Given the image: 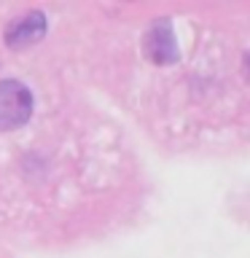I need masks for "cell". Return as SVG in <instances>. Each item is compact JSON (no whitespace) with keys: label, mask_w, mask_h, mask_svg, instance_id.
I'll return each mask as SVG.
<instances>
[{"label":"cell","mask_w":250,"mask_h":258,"mask_svg":"<svg viewBox=\"0 0 250 258\" xmlns=\"http://www.w3.org/2000/svg\"><path fill=\"white\" fill-rule=\"evenodd\" d=\"M46 35V16L40 11H30L27 16L11 22L6 27V43L11 48H27L32 43H38Z\"/></svg>","instance_id":"cell-2"},{"label":"cell","mask_w":250,"mask_h":258,"mask_svg":"<svg viewBox=\"0 0 250 258\" xmlns=\"http://www.w3.org/2000/svg\"><path fill=\"white\" fill-rule=\"evenodd\" d=\"M32 94L22 81H0V132H11L30 121Z\"/></svg>","instance_id":"cell-1"},{"label":"cell","mask_w":250,"mask_h":258,"mask_svg":"<svg viewBox=\"0 0 250 258\" xmlns=\"http://www.w3.org/2000/svg\"><path fill=\"white\" fill-rule=\"evenodd\" d=\"M145 51H148V56H151L156 64H167V62H172L175 56H177V51H175V38H172V30H169L167 19H161L156 27L148 32Z\"/></svg>","instance_id":"cell-3"}]
</instances>
